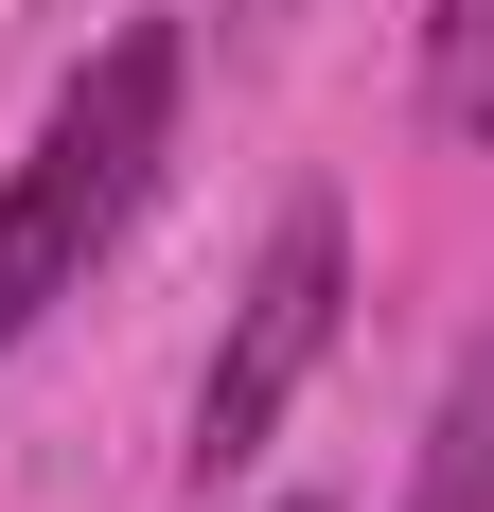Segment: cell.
Here are the masks:
<instances>
[{
  "mask_svg": "<svg viewBox=\"0 0 494 512\" xmlns=\"http://www.w3.org/2000/svg\"><path fill=\"white\" fill-rule=\"evenodd\" d=\"M424 106H442V142H494V0L424 18Z\"/></svg>",
  "mask_w": 494,
  "mask_h": 512,
  "instance_id": "cell-5",
  "label": "cell"
},
{
  "mask_svg": "<svg viewBox=\"0 0 494 512\" xmlns=\"http://www.w3.org/2000/svg\"><path fill=\"white\" fill-rule=\"evenodd\" d=\"M89 248H106V212L71 195V177H53V142H36L18 177H0V354L36 336V301H53V283H71Z\"/></svg>",
  "mask_w": 494,
  "mask_h": 512,
  "instance_id": "cell-3",
  "label": "cell"
},
{
  "mask_svg": "<svg viewBox=\"0 0 494 512\" xmlns=\"http://www.w3.org/2000/svg\"><path fill=\"white\" fill-rule=\"evenodd\" d=\"M336 301H353V230L318 195L265 230V265H247V301H230V336H212V389H195V477L230 495L265 442H283V407L318 389V354H336Z\"/></svg>",
  "mask_w": 494,
  "mask_h": 512,
  "instance_id": "cell-1",
  "label": "cell"
},
{
  "mask_svg": "<svg viewBox=\"0 0 494 512\" xmlns=\"http://www.w3.org/2000/svg\"><path fill=\"white\" fill-rule=\"evenodd\" d=\"M265 36H283V0H230V53H265Z\"/></svg>",
  "mask_w": 494,
  "mask_h": 512,
  "instance_id": "cell-6",
  "label": "cell"
},
{
  "mask_svg": "<svg viewBox=\"0 0 494 512\" xmlns=\"http://www.w3.org/2000/svg\"><path fill=\"white\" fill-rule=\"evenodd\" d=\"M283 512H318V495H283Z\"/></svg>",
  "mask_w": 494,
  "mask_h": 512,
  "instance_id": "cell-7",
  "label": "cell"
},
{
  "mask_svg": "<svg viewBox=\"0 0 494 512\" xmlns=\"http://www.w3.org/2000/svg\"><path fill=\"white\" fill-rule=\"evenodd\" d=\"M159 142H177V36L142 18V36H106V53H89V89L53 106V177L124 230V212H142V177H159Z\"/></svg>",
  "mask_w": 494,
  "mask_h": 512,
  "instance_id": "cell-2",
  "label": "cell"
},
{
  "mask_svg": "<svg viewBox=\"0 0 494 512\" xmlns=\"http://www.w3.org/2000/svg\"><path fill=\"white\" fill-rule=\"evenodd\" d=\"M406 512H494V336L459 354L442 424H424V477H406Z\"/></svg>",
  "mask_w": 494,
  "mask_h": 512,
  "instance_id": "cell-4",
  "label": "cell"
}]
</instances>
